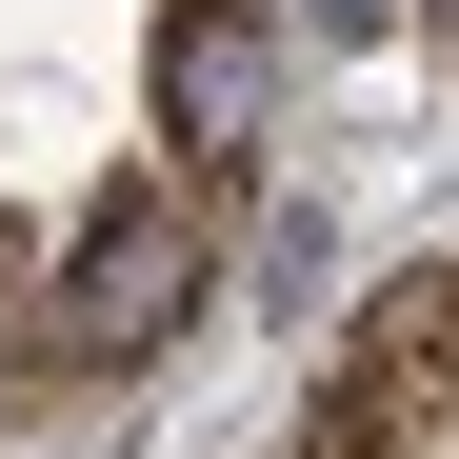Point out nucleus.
Wrapping results in <instances>:
<instances>
[{"label": "nucleus", "mask_w": 459, "mask_h": 459, "mask_svg": "<svg viewBox=\"0 0 459 459\" xmlns=\"http://www.w3.org/2000/svg\"><path fill=\"white\" fill-rule=\"evenodd\" d=\"M439 21H459V0H439Z\"/></svg>", "instance_id": "obj_4"}, {"label": "nucleus", "mask_w": 459, "mask_h": 459, "mask_svg": "<svg viewBox=\"0 0 459 459\" xmlns=\"http://www.w3.org/2000/svg\"><path fill=\"white\" fill-rule=\"evenodd\" d=\"M160 120H180V180L220 200V180L260 160V40H240V21H180V40H160Z\"/></svg>", "instance_id": "obj_2"}, {"label": "nucleus", "mask_w": 459, "mask_h": 459, "mask_svg": "<svg viewBox=\"0 0 459 459\" xmlns=\"http://www.w3.org/2000/svg\"><path fill=\"white\" fill-rule=\"evenodd\" d=\"M359 359H379V379H420V400L459 420V260H420V280H379V299H359Z\"/></svg>", "instance_id": "obj_3"}, {"label": "nucleus", "mask_w": 459, "mask_h": 459, "mask_svg": "<svg viewBox=\"0 0 459 459\" xmlns=\"http://www.w3.org/2000/svg\"><path fill=\"white\" fill-rule=\"evenodd\" d=\"M180 320H200V180H120L81 240H60L40 340L60 359H140V340H180Z\"/></svg>", "instance_id": "obj_1"}]
</instances>
